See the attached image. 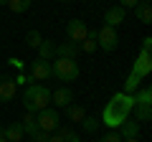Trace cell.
<instances>
[{
    "label": "cell",
    "mask_w": 152,
    "mask_h": 142,
    "mask_svg": "<svg viewBox=\"0 0 152 142\" xmlns=\"http://www.w3.org/2000/svg\"><path fill=\"white\" fill-rule=\"evenodd\" d=\"M132 109H134V97L124 91H117L107 104H104V112H102V124H107L109 130H117L124 119H129Z\"/></svg>",
    "instance_id": "1"
},
{
    "label": "cell",
    "mask_w": 152,
    "mask_h": 142,
    "mask_svg": "<svg viewBox=\"0 0 152 142\" xmlns=\"http://www.w3.org/2000/svg\"><path fill=\"white\" fill-rule=\"evenodd\" d=\"M20 102H23V107H26V112L38 114L41 109H46L51 104V89L43 86V84H28Z\"/></svg>",
    "instance_id": "2"
},
{
    "label": "cell",
    "mask_w": 152,
    "mask_h": 142,
    "mask_svg": "<svg viewBox=\"0 0 152 142\" xmlns=\"http://www.w3.org/2000/svg\"><path fill=\"white\" fill-rule=\"evenodd\" d=\"M81 74L79 61L76 59H53L51 61V76H56L58 81H76Z\"/></svg>",
    "instance_id": "3"
},
{
    "label": "cell",
    "mask_w": 152,
    "mask_h": 142,
    "mask_svg": "<svg viewBox=\"0 0 152 142\" xmlns=\"http://www.w3.org/2000/svg\"><path fill=\"white\" fill-rule=\"evenodd\" d=\"M96 46H99L102 51H107V53L117 51V46H119V33H117V28L102 26V28L96 31Z\"/></svg>",
    "instance_id": "4"
},
{
    "label": "cell",
    "mask_w": 152,
    "mask_h": 142,
    "mask_svg": "<svg viewBox=\"0 0 152 142\" xmlns=\"http://www.w3.org/2000/svg\"><path fill=\"white\" fill-rule=\"evenodd\" d=\"M36 122H38V130H43V132H56V127H58V122H61V117H58V112L53 109V107H46V109H41L36 114Z\"/></svg>",
    "instance_id": "5"
},
{
    "label": "cell",
    "mask_w": 152,
    "mask_h": 142,
    "mask_svg": "<svg viewBox=\"0 0 152 142\" xmlns=\"http://www.w3.org/2000/svg\"><path fill=\"white\" fill-rule=\"evenodd\" d=\"M86 33H89L86 23L79 20V18H71V20L66 23V36H69V41H74V43H81V41L86 38Z\"/></svg>",
    "instance_id": "6"
},
{
    "label": "cell",
    "mask_w": 152,
    "mask_h": 142,
    "mask_svg": "<svg viewBox=\"0 0 152 142\" xmlns=\"http://www.w3.org/2000/svg\"><path fill=\"white\" fill-rule=\"evenodd\" d=\"M132 71H134L140 79L150 76V71H152V56H150V51H140V53H137L134 64H132Z\"/></svg>",
    "instance_id": "7"
},
{
    "label": "cell",
    "mask_w": 152,
    "mask_h": 142,
    "mask_svg": "<svg viewBox=\"0 0 152 142\" xmlns=\"http://www.w3.org/2000/svg\"><path fill=\"white\" fill-rule=\"evenodd\" d=\"M46 79H51V61L36 59L31 64V79L28 81H46Z\"/></svg>",
    "instance_id": "8"
},
{
    "label": "cell",
    "mask_w": 152,
    "mask_h": 142,
    "mask_svg": "<svg viewBox=\"0 0 152 142\" xmlns=\"http://www.w3.org/2000/svg\"><path fill=\"white\" fill-rule=\"evenodd\" d=\"M127 20V10L122 5H112L107 13H104V26H112V28H119L122 23Z\"/></svg>",
    "instance_id": "9"
},
{
    "label": "cell",
    "mask_w": 152,
    "mask_h": 142,
    "mask_svg": "<svg viewBox=\"0 0 152 142\" xmlns=\"http://www.w3.org/2000/svg\"><path fill=\"white\" fill-rule=\"evenodd\" d=\"M15 81H13V76H5V74H0V102H13L15 99Z\"/></svg>",
    "instance_id": "10"
},
{
    "label": "cell",
    "mask_w": 152,
    "mask_h": 142,
    "mask_svg": "<svg viewBox=\"0 0 152 142\" xmlns=\"http://www.w3.org/2000/svg\"><path fill=\"white\" fill-rule=\"evenodd\" d=\"M51 102L56 104V107H69V104H74V91H71L69 86H58L56 91H51Z\"/></svg>",
    "instance_id": "11"
},
{
    "label": "cell",
    "mask_w": 152,
    "mask_h": 142,
    "mask_svg": "<svg viewBox=\"0 0 152 142\" xmlns=\"http://www.w3.org/2000/svg\"><path fill=\"white\" fill-rule=\"evenodd\" d=\"M117 135L122 140H129V137H140V122L137 119H124L119 127H117Z\"/></svg>",
    "instance_id": "12"
},
{
    "label": "cell",
    "mask_w": 152,
    "mask_h": 142,
    "mask_svg": "<svg viewBox=\"0 0 152 142\" xmlns=\"http://www.w3.org/2000/svg\"><path fill=\"white\" fill-rule=\"evenodd\" d=\"M79 43H74V41H66V43H58L56 46V59H76L79 56Z\"/></svg>",
    "instance_id": "13"
},
{
    "label": "cell",
    "mask_w": 152,
    "mask_h": 142,
    "mask_svg": "<svg viewBox=\"0 0 152 142\" xmlns=\"http://www.w3.org/2000/svg\"><path fill=\"white\" fill-rule=\"evenodd\" d=\"M38 59L41 61H53L56 59V41H41V46H38Z\"/></svg>",
    "instance_id": "14"
},
{
    "label": "cell",
    "mask_w": 152,
    "mask_h": 142,
    "mask_svg": "<svg viewBox=\"0 0 152 142\" xmlns=\"http://www.w3.org/2000/svg\"><path fill=\"white\" fill-rule=\"evenodd\" d=\"M3 135H5V140H8V142H20L26 132H23L20 122H10V124L3 127Z\"/></svg>",
    "instance_id": "15"
},
{
    "label": "cell",
    "mask_w": 152,
    "mask_h": 142,
    "mask_svg": "<svg viewBox=\"0 0 152 142\" xmlns=\"http://www.w3.org/2000/svg\"><path fill=\"white\" fill-rule=\"evenodd\" d=\"M134 15H137V20H140L142 26H150L152 23V5L150 3H140V5L134 8Z\"/></svg>",
    "instance_id": "16"
},
{
    "label": "cell",
    "mask_w": 152,
    "mask_h": 142,
    "mask_svg": "<svg viewBox=\"0 0 152 142\" xmlns=\"http://www.w3.org/2000/svg\"><path fill=\"white\" fill-rule=\"evenodd\" d=\"M132 97H134V107H145V104H152V89H150V86H142V89H137Z\"/></svg>",
    "instance_id": "17"
},
{
    "label": "cell",
    "mask_w": 152,
    "mask_h": 142,
    "mask_svg": "<svg viewBox=\"0 0 152 142\" xmlns=\"http://www.w3.org/2000/svg\"><path fill=\"white\" fill-rule=\"evenodd\" d=\"M20 127L26 135H33V132H38V122H36V114H31V112H26L20 119Z\"/></svg>",
    "instance_id": "18"
},
{
    "label": "cell",
    "mask_w": 152,
    "mask_h": 142,
    "mask_svg": "<svg viewBox=\"0 0 152 142\" xmlns=\"http://www.w3.org/2000/svg\"><path fill=\"white\" fill-rule=\"evenodd\" d=\"M66 114H69L71 122L81 124V119L86 117V112H84V107H79V104H69V107H66Z\"/></svg>",
    "instance_id": "19"
},
{
    "label": "cell",
    "mask_w": 152,
    "mask_h": 142,
    "mask_svg": "<svg viewBox=\"0 0 152 142\" xmlns=\"http://www.w3.org/2000/svg\"><path fill=\"white\" fill-rule=\"evenodd\" d=\"M140 86H142V79L137 76L134 71H132L129 76L124 79V89H122V91H124V94H134V91H137V89H140Z\"/></svg>",
    "instance_id": "20"
},
{
    "label": "cell",
    "mask_w": 152,
    "mask_h": 142,
    "mask_svg": "<svg viewBox=\"0 0 152 142\" xmlns=\"http://www.w3.org/2000/svg\"><path fill=\"white\" fill-rule=\"evenodd\" d=\"M79 48L86 51V53H94V51H96V31H89V33H86V38L79 43Z\"/></svg>",
    "instance_id": "21"
},
{
    "label": "cell",
    "mask_w": 152,
    "mask_h": 142,
    "mask_svg": "<svg viewBox=\"0 0 152 142\" xmlns=\"http://www.w3.org/2000/svg\"><path fill=\"white\" fill-rule=\"evenodd\" d=\"M134 119L137 122H150V117H152V104H145V107H134Z\"/></svg>",
    "instance_id": "22"
},
{
    "label": "cell",
    "mask_w": 152,
    "mask_h": 142,
    "mask_svg": "<svg viewBox=\"0 0 152 142\" xmlns=\"http://www.w3.org/2000/svg\"><path fill=\"white\" fill-rule=\"evenodd\" d=\"M31 5H33V0H8L5 8H10L13 13H26Z\"/></svg>",
    "instance_id": "23"
},
{
    "label": "cell",
    "mask_w": 152,
    "mask_h": 142,
    "mask_svg": "<svg viewBox=\"0 0 152 142\" xmlns=\"http://www.w3.org/2000/svg\"><path fill=\"white\" fill-rule=\"evenodd\" d=\"M41 41H43V36H41L38 31H28V33H26V46H28V48L36 51L38 46H41Z\"/></svg>",
    "instance_id": "24"
},
{
    "label": "cell",
    "mask_w": 152,
    "mask_h": 142,
    "mask_svg": "<svg viewBox=\"0 0 152 142\" xmlns=\"http://www.w3.org/2000/svg\"><path fill=\"white\" fill-rule=\"evenodd\" d=\"M99 124H102V122H99L96 117H84V119H81V127H84V132H89V135H96Z\"/></svg>",
    "instance_id": "25"
},
{
    "label": "cell",
    "mask_w": 152,
    "mask_h": 142,
    "mask_svg": "<svg viewBox=\"0 0 152 142\" xmlns=\"http://www.w3.org/2000/svg\"><path fill=\"white\" fill-rule=\"evenodd\" d=\"M66 132H69V127H56V132L53 135H48V142H64V137H66Z\"/></svg>",
    "instance_id": "26"
},
{
    "label": "cell",
    "mask_w": 152,
    "mask_h": 142,
    "mask_svg": "<svg viewBox=\"0 0 152 142\" xmlns=\"http://www.w3.org/2000/svg\"><path fill=\"white\" fill-rule=\"evenodd\" d=\"M5 64H8V66H13V69H18V71H20V69H26V64H23V59H18V56H10V59H8Z\"/></svg>",
    "instance_id": "27"
},
{
    "label": "cell",
    "mask_w": 152,
    "mask_h": 142,
    "mask_svg": "<svg viewBox=\"0 0 152 142\" xmlns=\"http://www.w3.org/2000/svg\"><path fill=\"white\" fill-rule=\"evenodd\" d=\"M99 142H122V137L117 135V130H112V132H107V135H104Z\"/></svg>",
    "instance_id": "28"
},
{
    "label": "cell",
    "mask_w": 152,
    "mask_h": 142,
    "mask_svg": "<svg viewBox=\"0 0 152 142\" xmlns=\"http://www.w3.org/2000/svg\"><path fill=\"white\" fill-rule=\"evenodd\" d=\"M31 140H33V142H48V132L38 130V132H33V135H31Z\"/></svg>",
    "instance_id": "29"
},
{
    "label": "cell",
    "mask_w": 152,
    "mask_h": 142,
    "mask_svg": "<svg viewBox=\"0 0 152 142\" xmlns=\"http://www.w3.org/2000/svg\"><path fill=\"white\" fill-rule=\"evenodd\" d=\"M64 142H81V137L76 135L74 130H69V132H66V137H64Z\"/></svg>",
    "instance_id": "30"
},
{
    "label": "cell",
    "mask_w": 152,
    "mask_h": 142,
    "mask_svg": "<svg viewBox=\"0 0 152 142\" xmlns=\"http://www.w3.org/2000/svg\"><path fill=\"white\" fill-rule=\"evenodd\" d=\"M140 3H142V0H119V5L124 8V10H127V8H137Z\"/></svg>",
    "instance_id": "31"
},
{
    "label": "cell",
    "mask_w": 152,
    "mask_h": 142,
    "mask_svg": "<svg viewBox=\"0 0 152 142\" xmlns=\"http://www.w3.org/2000/svg\"><path fill=\"white\" fill-rule=\"evenodd\" d=\"M13 81H15V86H26V84H28V79L23 76V74H18V76L13 79Z\"/></svg>",
    "instance_id": "32"
},
{
    "label": "cell",
    "mask_w": 152,
    "mask_h": 142,
    "mask_svg": "<svg viewBox=\"0 0 152 142\" xmlns=\"http://www.w3.org/2000/svg\"><path fill=\"white\" fill-rule=\"evenodd\" d=\"M150 48H152V38L145 36V38H142V51H150Z\"/></svg>",
    "instance_id": "33"
},
{
    "label": "cell",
    "mask_w": 152,
    "mask_h": 142,
    "mask_svg": "<svg viewBox=\"0 0 152 142\" xmlns=\"http://www.w3.org/2000/svg\"><path fill=\"white\" fill-rule=\"evenodd\" d=\"M0 142H8V140H5V135H3V124H0Z\"/></svg>",
    "instance_id": "34"
},
{
    "label": "cell",
    "mask_w": 152,
    "mask_h": 142,
    "mask_svg": "<svg viewBox=\"0 0 152 142\" xmlns=\"http://www.w3.org/2000/svg\"><path fill=\"white\" fill-rule=\"evenodd\" d=\"M122 142H140V137H129V140H122Z\"/></svg>",
    "instance_id": "35"
},
{
    "label": "cell",
    "mask_w": 152,
    "mask_h": 142,
    "mask_svg": "<svg viewBox=\"0 0 152 142\" xmlns=\"http://www.w3.org/2000/svg\"><path fill=\"white\" fill-rule=\"evenodd\" d=\"M0 5H8V0H0Z\"/></svg>",
    "instance_id": "36"
},
{
    "label": "cell",
    "mask_w": 152,
    "mask_h": 142,
    "mask_svg": "<svg viewBox=\"0 0 152 142\" xmlns=\"http://www.w3.org/2000/svg\"><path fill=\"white\" fill-rule=\"evenodd\" d=\"M58 3H69V0H58Z\"/></svg>",
    "instance_id": "37"
},
{
    "label": "cell",
    "mask_w": 152,
    "mask_h": 142,
    "mask_svg": "<svg viewBox=\"0 0 152 142\" xmlns=\"http://www.w3.org/2000/svg\"><path fill=\"white\" fill-rule=\"evenodd\" d=\"M142 3H150V0H142Z\"/></svg>",
    "instance_id": "38"
}]
</instances>
